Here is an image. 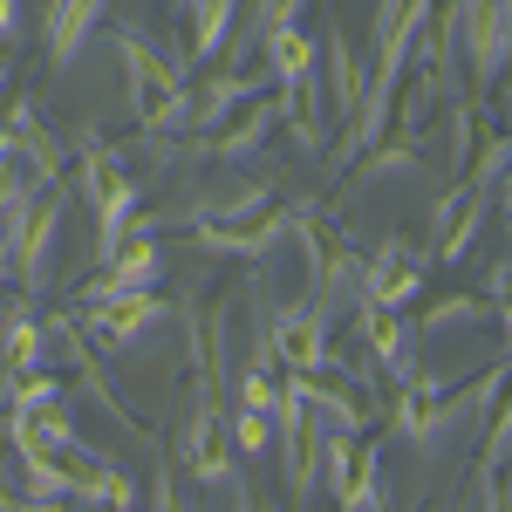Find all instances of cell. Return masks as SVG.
<instances>
[{
    "label": "cell",
    "instance_id": "6da1fadb",
    "mask_svg": "<svg viewBox=\"0 0 512 512\" xmlns=\"http://www.w3.org/2000/svg\"><path fill=\"white\" fill-rule=\"evenodd\" d=\"M499 390H506V362H492V369H485L478 383H465V390L451 383L444 396L396 390V403H390V431L403 437V444H410L417 458H437V451H444L451 437H458V431H472L478 417H485V410L499 403Z\"/></svg>",
    "mask_w": 512,
    "mask_h": 512
},
{
    "label": "cell",
    "instance_id": "7a4b0ae2",
    "mask_svg": "<svg viewBox=\"0 0 512 512\" xmlns=\"http://www.w3.org/2000/svg\"><path fill=\"white\" fill-rule=\"evenodd\" d=\"M171 465H178V478L198 485V492H226V485L246 472V458H239L233 437H226V403H219V390L192 383V417H185V431H178Z\"/></svg>",
    "mask_w": 512,
    "mask_h": 512
},
{
    "label": "cell",
    "instance_id": "3957f363",
    "mask_svg": "<svg viewBox=\"0 0 512 512\" xmlns=\"http://www.w3.org/2000/svg\"><path fill=\"white\" fill-rule=\"evenodd\" d=\"M110 48H117V62H123V103H130V123L158 117L164 103H178V96L192 89L185 55H164L144 28H117V35H110Z\"/></svg>",
    "mask_w": 512,
    "mask_h": 512
},
{
    "label": "cell",
    "instance_id": "277c9868",
    "mask_svg": "<svg viewBox=\"0 0 512 512\" xmlns=\"http://www.w3.org/2000/svg\"><path fill=\"white\" fill-rule=\"evenodd\" d=\"M424 287H431V246H417V239H376V253H362V274H355V301H369V308H417L424 301Z\"/></svg>",
    "mask_w": 512,
    "mask_h": 512
},
{
    "label": "cell",
    "instance_id": "5b68a950",
    "mask_svg": "<svg viewBox=\"0 0 512 512\" xmlns=\"http://www.w3.org/2000/svg\"><path fill=\"white\" fill-rule=\"evenodd\" d=\"M349 328H355V349L362 362L383 376V383H410V369L424 362V342H417V328L390 308H369V301H349Z\"/></svg>",
    "mask_w": 512,
    "mask_h": 512
},
{
    "label": "cell",
    "instance_id": "8992f818",
    "mask_svg": "<svg viewBox=\"0 0 512 512\" xmlns=\"http://www.w3.org/2000/svg\"><path fill=\"white\" fill-rule=\"evenodd\" d=\"M171 315H178V308L164 301L158 287H151V294H117V301H89V308H76V321L89 328L96 349H137V342H151Z\"/></svg>",
    "mask_w": 512,
    "mask_h": 512
},
{
    "label": "cell",
    "instance_id": "52a82bcc",
    "mask_svg": "<svg viewBox=\"0 0 512 512\" xmlns=\"http://www.w3.org/2000/svg\"><path fill=\"white\" fill-rule=\"evenodd\" d=\"M0 130L14 137V158H21V171L35 178L41 192L69 178V144L48 130V117H41L35 96H7V103H0Z\"/></svg>",
    "mask_w": 512,
    "mask_h": 512
},
{
    "label": "cell",
    "instance_id": "ba28073f",
    "mask_svg": "<svg viewBox=\"0 0 512 512\" xmlns=\"http://www.w3.org/2000/svg\"><path fill=\"white\" fill-rule=\"evenodd\" d=\"M69 205H76V192H69V178H62V185H48V192L35 198V212H28V233L14 246V280H21L28 294H41L48 274H55V246H62V226H69Z\"/></svg>",
    "mask_w": 512,
    "mask_h": 512
},
{
    "label": "cell",
    "instance_id": "9c48e42d",
    "mask_svg": "<svg viewBox=\"0 0 512 512\" xmlns=\"http://www.w3.org/2000/svg\"><path fill=\"white\" fill-rule=\"evenodd\" d=\"M321 69H328V82H321V96H328V117H355V103H362V89H369V55L355 48L349 21L342 14H328V28H321Z\"/></svg>",
    "mask_w": 512,
    "mask_h": 512
},
{
    "label": "cell",
    "instance_id": "30bf717a",
    "mask_svg": "<svg viewBox=\"0 0 512 512\" xmlns=\"http://www.w3.org/2000/svg\"><path fill=\"white\" fill-rule=\"evenodd\" d=\"M48 349H55V335L41 321L35 294H7L0 301V369L7 376H35V369H48Z\"/></svg>",
    "mask_w": 512,
    "mask_h": 512
},
{
    "label": "cell",
    "instance_id": "8fae6325",
    "mask_svg": "<svg viewBox=\"0 0 512 512\" xmlns=\"http://www.w3.org/2000/svg\"><path fill=\"white\" fill-rule=\"evenodd\" d=\"M158 280H164V246L158 239H123L117 260L96 267V280L76 287V308H89V301H117V294H151Z\"/></svg>",
    "mask_w": 512,
    "mask_h": 512
},
{
    "label": "cell",
    "instance_id": "7c38bea8",
    "mask_svg": "<svg viewBox=\"0 0 512 512\" xmlns=\"http://www.w3.org/2000/svg\"><path fill=\"white\" fill-rule=\"evenodd\" d=\"M0 444L14 458H76L82 431H76V417H69V396L35 410V417H0Z\"/></svg>",
    "mask_w": 512,
    "mask_h": 512
},
{
    "label": "cell",
    "instance_id": "4fadbf2b",
    "mask_svg": "<svg viewBox=\"0 0 512 512\" xmlns=\"http://www.w3.org/2000/svg\"><path fill=\"white\" fill-rule=\"evenodd\" d=\"M110 7H117V0H48V14H41V48H48V69H55V76L89 48V35L110 21Z\"/></svg>",
    "mask_w": 512,
    "mask_h": 512
},
{
    "label": "cell",
    "instance_id": "5bb4252c",
    "mask_svg": "<svg viewBox=\"0 0 512 512\" xmlns=\"http://www.w3.org/2000/svg\"><path fill=\"white\" fill-rule=\"evenodd\" d=\"M253 96H267V69H253V76H246V69H212V76L192 89V130H185V137H212V130L226 117H239Z\"/></svg>",
    "mask_w": 512,
    "mask_h": 512
},
{
    "label": "cell",
    "instance_id": "9a60e30c",
    "mask_svg": "<svg viewBox=\"0 0 512 512\" xmlns=\"http://www.w3.org/2000/svg\"><path fill=\"white\" fill-rule=\"evenodd\" d=\"M76 506L82 512H137V506H144V492H137V478L123 472L117 458L82 451V444H76Z\"/></svg>",
    "mask_w": 512,
    "mask_h": 512
},
{
    "label": "cell",
    "instance_id": "2e32d148",
    "mask_svg": "<svg viewBox=\"0 0 512 512\" xmlns=\"http://www.w3.org/2000/svg\"><path fill=\"white\" fill-rule=\"evenodd\" d=\"M260 55H267V82H274V89H287V82H301V76L321 69V41L308 35V21L267 28V35H260Z\"/></svg>",
    "mask_w": 512,
    "mask_h": 512
},
{
    "label": "cell",
    "instance_id": "e0dca14e",
    "mask_svg": "<svg viewBox=\"0 0 512 512\" xmlns=\"http://www.w3.org/2000/svg\"><path fill=\"white\" fill-rule=\"evenodd\" d=\"M246 0H198L192 7V48H185V69H219L226 41H233Z\"/></svg>",
    "mask_w": 512,
    "mask_h": 512
},
{
    "label": "cell",
    "instance_id": "ac0fdd59",
    "mask_svg": "<svg viewBox=\"0 0 512 512\" xmlns=\"http://www.w3.org/2000/svg\"><path fill=\"white\" fill-rule=\"evenodd\" d=\"M417 158H424V137L417 130H396V144H369V164H355L349 185L355 192H376L390 178H417Z\"/></svg>",
    "mask_w": 512,
    "mask_h": 512
},
{
    "label": "cell",
    "instance_id": "d6986e66",
    "mask_svg": "<svg viewBox=\"0 0 512 512\" xmlns=\"http://www.w3.org/2000/svg\"><path fill=\"white\" fill-rule=\"evenodd\" d=\"M280 403V369L274 362H260V355H246L233 369V410H260V417H274Z\"/></svg>",
    "mask_w": 512,
    "mask_h": 512
},
{
    "label": "cell",
    "instance_id": "ffe728a7",
    "mask_svg": "<svg viewBox=\"0 0 512 512\" xmlns=\"http://www.w3.org/2000/svg\"><path fill=\"white\" fill-rule=\"evenodd\" d=\"M458 321H492V328H506V321L492 315V308H485L478 294H444V301H431V308H424V315L410 321V328H417V342H431V335L458 328Z\"/></svg>",
    "mask_w": 512,
    "mask_h": 512
},
{
    "label": "cell",
    "instance_id": "44dd1931",
    "mask_svg": "<svg viewBox=\"0 0 512 512\" xmlns=\"http://www.w3.org/2000/svg\"><path fill=\"white\" fill-rule=\"evenodd\" d=\"M21 499H76V458H21Z\"/></svg>",
    "mask_w": 512,
    "mask_h": 512
},
{
    "label": "cell",
    "instance_id": "7402d4cb",
    "mask_svg": "<svg viewBox=\"0 0 512 512\" xmlns=\"http://www.w3.org/2000/svg\"><path fill=\"white\" fill-rule=\"evenodd\" d=\"M137 444L151 451V512H185V499H192V492H185V478H178V465H171V451H164L151 431L137 437Z\"/></svg>",
    "mask_w": 512,
    "mask_h": 512
},
{
    "label": "cell",
    "instance_id": "603a6c76",
    "mask_svg": "<svg viewBox=\"0 0 512 512\" xmlns=\"http://www.w3.org/2000/svg\"><path fill=\"white\" fill-rule=\"evenodd\" d=\"M226 437H233L239 458H260V451H274V417H260V410H233V403H226Z\"/></svg>",
    "mask_w": 512,
    "mask_h": 512
},
{
    "label": "cell",
    "instance_id": "cb8c5ba5",
    "mask_svg": "<svg viewBox=\"0 0 512 512\" xmlns=\"http://www.w3.org/2000/svg\"><path fill=\"white\" fill-rule=\"evenodd\" d=\"M21 512H82L76 499H21Z\"/></svg>",
    "mask_w": 512,
    "mask_h": 512
},
{
    "label": "cell",
    "instance_id": "d4e9b609",
    "mask_svg": "<svg viewBox=\"0 0 512 512\" xmlns=\"http://www.w3.org/2000/svg\"><path fill=\"white\" fill-rule=\"evenodd\" d=\"M14 28H21V0H0V41L14 35Z\"/></svg>",
    "mask_w": 512,
    "mask_h": 512
},
{
    "label": "cell",
    "instance_id": "484cf974",
    "mask_svg": "<svg viewBox=\"0 0 512 512\" xmlns=\"http://www.w3.org/2000/svg\"><path fill=\"white\" fill-rule=\"evenodd\" d=\"M0 512H21V492L14 485H0Z\"/></svg>",
    "mask_w": 512,
    "mask_h": 512
},
{
    "label": "cell",
    "instance_id": "4316f807",
    "mask_svg": "<svg viewBox=\"0 0 512 512\" xmlns=\"http://www.w3.org/2000/svg\"><path fill=\"white\" fill-rule=\"evenodd\" d=\"M7 82H14V76H7V62H0V103H7Z\"/></svg>",
    "mask_w": 512,
    "mask_h": 512
},
{
    "label": "cell",
    "instance_id": "83f0119b",
    "mask_svg": "<svg viewBox=\"0 0 512 512\" xmlns=\"http://www.w3.org/2000/svg\"><path fill=\"white\" fill-rule=\"evenodd\" d=\"M171 7H178V14H192V7H198V0H171Z\"/></svg>",
    "mask_w": 512,
    "mask_h": 512
},
{
    "label": "cell",
    "instance_id": "f1b7e54d",
    "mask_svg": "<svg viewBox=\"0 0 512 512\" xmlns=\"http://www.w3.org/2000/svg\"><path fill=\"white\" fill-rule=\"evenodd\" d=\"M185 512H205V506H198V499H185Z\"/></svg>",
    "mask_w": 512,
    "mask_h": 512
}]
</instances>
